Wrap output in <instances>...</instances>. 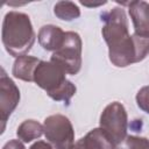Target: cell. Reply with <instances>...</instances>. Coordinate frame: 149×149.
I'll list each match as a JSON object with an SVG mask.
<instances>
[{"label":"cell","instance_id":"15","mask_svg":"<svg viewBox=\"0 0 149 149\" xmlns=\"http://www.w3.org/2000/svg\"><path fill=\"white\" fill-rule=\"evenodd\" d=\"M2 149H26V147L20 140H10L2 147Z\"/></svg>","mask_w":149,"mask_h":149},{"label":"cell","instance_id":"3","mask_svg":"<svg viewBox=\"0 0 149 149\" xmlns=\"http://www.w3.org/2000/svg\"><path fill=\"white\" fill-rule=\"evenodd\" d=\"M65 71L54 62L41 61L35 70L34 81L51 99L69 104L77 88L74 84L65 78Z\"/></svg>","mask_w":149,"mask_h":149},{"label":"cell","instance_id":"5","mask_svg":"<svg viewBox=\"0 0 149 149\" xmlns=\"http://www.w3.org/2000/svg\"><path fill=\"white\" fill-rule=\"evenodd\" d=\"M51 62L61 66L68 74H77L81 68V38L74 31H65L62 48L55 51Z\"/></svg>","mask_w":149,"mask_h":149},{"label":"cell","instance_id":"11","mask_svg":"<svg viewBox=\"0 0 149 149\" xmlns=\"http://www.w3.org/2000/svg\"><path fill=\"white\" fill-rule=\"evenodd\" d=\"M16 134L19 136L20 140H22L23 142H30L35 139H38L42 136V134H44V129H43V126L36 121V120H26L23 121L17 130H16Z\"/></svg>","mask_w":149,"mask_h":149},{"label":"cell","instance_id":"14","mask_svg":"<svg viewBox=\"0 0 149 149\" xmlns=\"http://www.w3.org/2000/svg\"><path fill=\"white\" fill-rule=\"evenodd\" d=\"M136 104L137 106L149 114V86H143L136 94Z\"/></svg>","mask_w":149,"mask_h":149},{"label":"cell","instance_id":"13","mask_svg":"<svg viewBox=\"0 0 149 149\" xmlns=\"http://www.w3.org/2000/svg\"><path fill=\"white\" fill-rule=\"evenodd\" d=\"M114 149H149V140L146 137L127 135Z\"/></svg>","mask_w":149,"mask_h":149},{"label":"cell","instance_id":"8","mask_svg":"<svg viewBox=\"0 0 149 149\" xmlns=\"http://www.w3.org/2000/svg\"><path fill=\"white\" fill-rule=\"evenodd\" d=\"M129 15L137 35L149 37V2L130 1L128 3Z\"/></svg>","mask_w":149,"mask_h":149},{"label":"cell","instance_id":"10","mask_svg":"<svg viewBox=\"0 0 149 149\" xmlns=\"http://www.w3.org/2000/svg\"><path fill=\"white\" fill-rule=\"evenodd\" d=\"M40 59L33 56H21L17 57L13 64L12 73L15 78L24 81H34V73L40 64Z\"/></svg>","mask_w":149,"mask_h":149},{"label":"cell","instance_id":"16","mask_svg":"<svg viewBox=\"0 0 149 149\" xmlns=\"http://www.w3.org/2000/svg\"><path fill=\"white\" fill-rule=\"evenodd\" d=\"M29 149H54L52 146L48 142H44V141H37L35 142Z\"/></svg>","mask_w":149,"mask_h":149},{"label":"cell","instance_id":"7","mask_svg":"<svg viewBox=\"0 0 149 149\" xmlns=\"http://www.w3.org/2000/svg\"><path fill=\"white\" fill-rule=\"evenodd\" d=\"M20 101V90L15 83L6 74L5 70L1 69L0 76V120H1V133L5 129V125L9 115L14 112Z\"/></svg>","mask_w":149,"mask_h":149},{"label":"cell","instance_id":"17","mask_svg":"<svg viewBox=\"0 0 149 149\" xmlns=\"http://www.w3.org/2000/svg\"><path fill=\"white\" fill-rule=\"evenodd\" d=\"M69 149H90V148H88V146L85 143L84 139L81 137V139H80V140H78L76 143H73Z\"/></svg>","mask_w":149,"mask_h":149},{"label":"cell","instance_id":"2","mask_svg":"<svg viewBox=\"0 0 149 149\" xmlns=\"http://www.w3.org/2000/svg\"><path fill=\"white\" fill-rule=\"evenodd\" d=\"M1 40L6 51L14 57L24 56L34 45L35 33L30 17L20 12H8L2 22Z\"/></svg>","mask_w":149,"mask_h":149},{"label":"cell","instance_id":"18","mask_svg":"<svg viewBox=\"0 0 149 149\" xmlns=\"http://www.w3.org/2000/svg\"><path fill=\"white\" fill-rule=\"evenodd\" d=\"M80 3L81 5H84V6H86V7H98V6H102V5H105L106 3V1H102V2H85V1H80Z\"/></svg>","mask_w":149,"mask_h":149},{"label":"cell","instance_id":"12","mask_svg":"<svg viewBox=\"0 0 149 149\" xmlns=\"http://www.w3.org/2000/svg\"><path fill=\"white\" fill-rule=\"evenodd\" d=\"M54 13L59 20L72 21L80 16L79 7L72 1H58L54 7Z\"/></svg>","mask_w":149,"mask_h":149},{"label":"cell","instance_id":"9","mask_svg":"<svg viewBox=\"0 0 149 149\" xmlns=\"http://www.w3.org/2000/svg\"><path fill=\"white\" fill-rule=\"evenodd\" d=\"M65 38V33L54 24H47L38 30L37 40L41 47L47 51H57L62 48Z\"/></svg>","mask_w":149,"mask_h":149},{"label":"cell","instance_id":"4","mask_svg":"<svg viewBox=\"0 0 149 149\" xmlns=\"http://www.w3.org/2000/svg\"><path fill=\"white\" fill-rule=\"evenodd\" d=\"M99 123L114 147L119 144L127 136L128 116L125 106L119 101H113L107 105L100 115Z\"/></svg>","mask_w":149,"mask_h":149},{"label":"cell","instance_id":"1","mask_svg":"<svg viewBox=\"0 0 149 149\" xmlns=\"http://www.w3.org/2000/svg\"><path fill=\"white\" fill-rule=\"evenodd\" d=\"M102 37L108 45V56L113 65L125 68L143 61L149 54V37L128 31V20L123 8L114 7L101 14Z\"/></svg>","mask_w":149,"mask_h":149},{"label":"cell","instance_id":"6","mask_svg":"<svg viewBox=\"0 0 149 149\" xmlns=\"http://www.w3.org/2000/svg\"><path fill=\"white\" fill-rule=\"evenodd\" d=\"M44 135L55 149H69L74 141V130L71 121L62 114L48 116L43 123Z\"/></svg>","mask_w":149,"mask_h":149}]
</instances>
